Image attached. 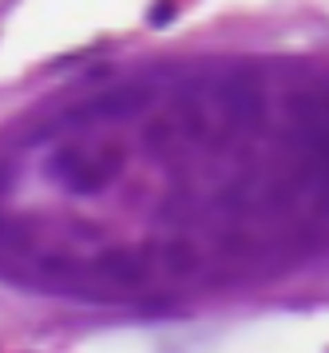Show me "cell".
<instances>
[{"label":"cell","instance_id":"1","mask_svg":"<svg viewBox=\"0 0 329 353\" xmlns=\"http://www.w3.org/2000/svg\"><path fill=\"white\" fill-rule=\"evenodd\" d=\"M119 163H123V151H103V159H88L76 147H63L60 155L48 159V175H56L72 194H99Z\"/></svg>","mask_w":329,"mask_h":353},{"label":"cell","instance_id":"2","mask_svg":"<svg viewBox=\"0 0 329 353\" xmlns=\"http://www.w3.org/2000/svg\"><path fill=\"white\" fill-rule=\"evenodd\" d=\"M155 99L151 88H139V83H123V88H111L103 96H92L76 103L72 112H68V128H83V123H111V119H131V115H139L147 103Z\"/></svg>","mask_w":329,"mask_h":353},{"label":"cell","instance_id":"3","mask_svg":"<svg viewBox=\"0 0 329 353\" xmlns=\"http://www.w3.org/2000/svg\"><path fill=\"white\" fill-rule=\"evenodd\" d=\"M219 99L235 123H242V128H262V119H266V96H262V88L254 80L235 76V80L219 83Z\"/></svg>","mask_w":329,"mask_h":353},{"label":"cell","instance_id":"4","mask_svg":"<svg viewBox=\"0 0 329 353\" xmlns=\"http://www.w3.org/2000/svg\"><path fill=\"white\" fill-rule=\"evenodd\" d=\"M92 278H103L115 290H139L147 282V262L135 250H108V254L95 258Z\"/></svg>","mask_w":329,"mask_h":353},{"label":"cell","instance_id":"5","mask_svg":"<svg viewBox=\"0 0 329 353\" xmlns=\"http://www.w3.org/2000/svg\"><path fill=\"white\" fill-rule=\"evenodd\" d=\"M163 266L171 274H190L199 266V250H195L190 242H171V246L163 250Z\"/></svg>","mask_w":329,"mask_h":353},{"label":"cell","instance_id":"6","mask_svg":"<svg viewBox=\"0 0 329 353\" xmlns=\"http://www.w3.org/2000/svg\"><path fill=\"white\" fill-rule=\"evenodd\" d=\"M171 17H175V4H171V0H159L155 8H151V24H159V28H163Z\"/></svg>","mask_w":329,"mask_h":353}]
</instances>
